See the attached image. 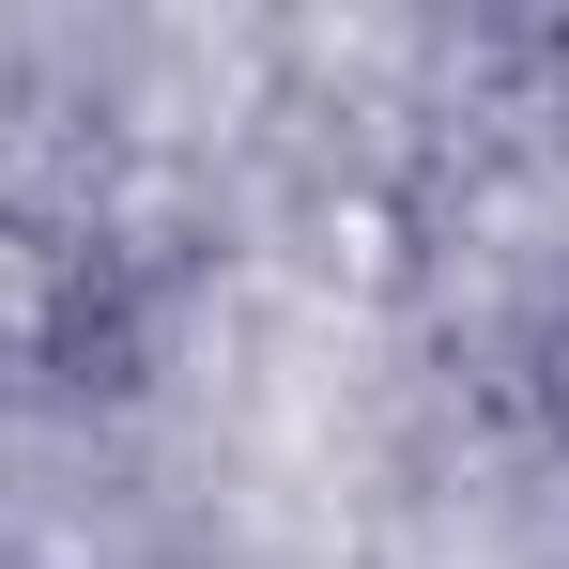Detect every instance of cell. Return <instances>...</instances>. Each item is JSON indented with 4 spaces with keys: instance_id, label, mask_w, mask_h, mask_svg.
I'll return each mask as SVG.
<instances>
[{
    "instance_id": "cell-1",
    "label": "cell",
    "mask_w": 569,
    "mask_h": 569,
    "mask_svg": "<svg viewBox=\"0 0 569 569\" xmlns=\"http://www.w3.org/2000/svg\"><path fill=\"white\" fill-rule=\"evenodd\" d=\"M108 355V262L47 216H0V385H123Z\"/></svg>"
},
{
    "instance_id": "cell-2",
    "label": "cell",
    "mask_w": 569,
    "mask_h": 569,
    "mask_svg": "<svg viewBox=\"0 0 569 569\" xmlns=\"http://www.w3.org/2000/svg\"><path fill=\"white\" fill-rule=\"evenodd\" d=\"M523 400H539V431L569 447V292L539 308V339H523Z\"/></svg>"
}]
</instances>
